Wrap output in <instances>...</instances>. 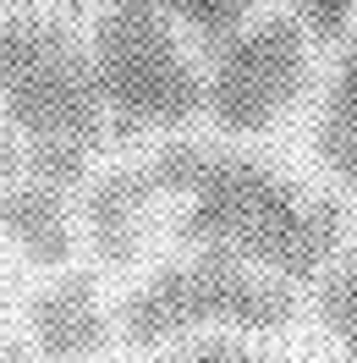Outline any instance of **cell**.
<instances>
[{"label":"cell","instance_id":"4fadbf2b","mask_svg":"<svg viewBox=\"0 0 357 363\" xmlns=\"http://www.w3.org/2000/svg\"><path fill=\"white\" fill-rule=\"evenodd\" d=\"M171 363H280L275 352H264V347H247L242 336H198V341H181L176 358Z\"/></svg>","mask_w":357,"mask_h":363},{"label":"cell","instance_id":"30bf717a","mask_svg":"<svg viewBox=\"0 0 357 363\" xmlns=\"http://www.w3.org/2000/svg\"><path fill=\"white\" fill-rule=\"evenodd\" d=\"M259 6H264V0H159V11L209 50L225 45L231 33H242V28L259 17Z\"/></svg>","mask_w":357,"mask_h":363},{"label":"cell","instance_id":"2e32d148","mask_svg":"<svg viewBox=\"0 0 357 363\" xmlns=\"http://www.w3.org/2000/svg\"><path fill=\"white\" fill-rule=\"evenodd\" d=\"M17 6H23V0H0V23H6V17L17 11Z\"/></svg>","mask_w":357,"mask_h":363},{"label":"cell","instance_id":"5bb4252c","mask_svg":"<svg viewBox=\"0 0 357 363\" xmlns=\"http://www.w3.org/2000/svg\"><path fill=\"white\" fill-rule=\"evenodd\" d=\"M291 6H297L291 17L308 28L313 39H324V45L346 39V28L357 23V0H291Z\"/></svg>","mask_w":357,"mask_h":363},{"label":"cell","instance_id":"9c48e42d","mask_svg":"<svg viewBox=\"0 0 357 363\" xmlns=\"http://www.w3.org/2000/svg\"><path fill=\"white\" fill-rule=\"evenodd\" d=\"M313 155L341 187H357V23L346 28V50L335 83L319 105V133H313Z\"/></svg>","mask_w":357,"mask_h":363},{"label":"cell","instance_id":"8fae6325","mask_svg":"<svg viewBox=\"0 0 357 363\" xmlns=\"http://www.w3.org/2000/svg\"><path fill=\"white\" fill-rule=\"evenodd\" d=\"M319 319L341 341V352L357 363V248L319 275Z\"/></svg>","mask_w":357,"mask_h":363},{"label":"cell","instance_id":"277c9868","mask_svg":"<svg viewBox=\"0 0 357 363\" xmlns=\"http://www.w3.org/2000/svg\"><path fill=\"white\" fill-rule=\"evenodd\" d=\"M0 116L23 143L67 138L94 149L110 127L89 50L33 11H11L0 23Z\"/></svg>","mask_w":357,"mask_h":363},{"label":"cell","instance_id":"8992f818","mask_svg":"<svg viewBox=\"0 0 357 363\" xmlns=\"http://www.w3.org/2000/svg\"><path fill=\"white\" fill-rule=\"evenodd\" d=\"M28 336L50 363H94L110 347V314L99 303V286L89 275H55L28 303Z\"/></svg>","mask_w":357,"mask_h":363},{"label":"cell","instance_id":"7c38bea8","mask_svg":"<svg viewBox=\"0 0 357 363\" xmlns=\"http://www.w3.org/2000/svg\"><path fill=\"white\" fill-rule=\"evenodd\" d=\"M89 143H67V138H45V143H23V177L45 182L55 193H72L89 182Z\"/></svg>","mask_w":357,"mask_h":363},{"label":"cell","instance_id":"52a82bcc","mask_svg":"<svg viewBox=\"0 0 357 363\" xmlns=\"http://www.w3.org/2000/svg\"><path fill=\"white\" fill-rule=\"evenodd\" d=\"M0 237L39 270H61L77 253V220L67 193H55L33 177H17L0 187Z\"/></svg>","mask_w":357,"mask_h":363},{"label":"cell","instance_id":"5b68a950","mask_svg":"<svg viewBox=\"0 0 357 363\" xmlns=\"http://www.w3.org/2000/svg\"><path fill=\"white\" fill-rule=\"evenodd\" d=\"M308 83L313 33L291 11H269L215 45V61L203 72V116L231 138L264 133L308 94Z\"/></svg>","mask_w":357,"mask_h":363},{"label":"cell","instance_id":"9a60e30c","mask_svg":"<svg viewBox=\"0 0 357 363\" xmlns=\"http://www.w3.org/2000/svg\"><path fill=\"white\" fill-rule=\"evenodd\" d=\"M17 177H23V138L11 127H0V187L17 182Z\"/></svg>","mask_w":357,"mask_h":363},{"label":"cell","instance_id":"6da1fadb","mask_svg":"<svg viewBox=\"0 0 357 363\" xmlns=\"http://www.w3.org/2000/svg\"><path fill=\"white\" fill-rule=\"evenodd\" d=\"M143 177L154 199H181V242L193 253H215L275 281L324 275L346 237V215L330 199H313L242 149L171 138L143 160Z\"/></svg>","mask_w":357,"mask_h":363},{"label":"cell","instance_id":"3957f363","mask_svg":"<svg viewBox=\"0 0 357 363\" xmlns=\"http://www.w3.org/2000/svg\"><path fill=\"white\" fill-rule=\"evenodd\" d=\"M89 61L110 121L127 133H176L203 116V72L159 0H105Z\"/></svg>","mask_w":357,"mask_h":363},{"label":"cell","instance_id":"e0dca14e","mask_svg":"<svg viewBox=\"0 0 357 363\" xmlns=\"http://www.w3.org/2000/svg\"><path fill=\"white\" fill-rule=\"evenodd\" d=\"M0 363H11V347H0Z\"/></svg>","mask_w":357,"mask_h":363},{"label":"cell","instance_id":"ba28073f","mask_svg":"<svg viewBox=\"0 0 357 363\" xmlns=\"http://www.w3.org/2000/svg\"><path fill=\"white\" fill-rule=\"evenodd\" d=\"M154 204V187L143 177V160L105 171L83 187V226H89V248L105 264H127L143 242V215Z\"/></svg>","mask_w":357,"mask_h":363},{"label":"cell","instance_id":"7a4b0ae2","mask_svg":"<svg viewBox=\"0 0 357 363\" xmlns=\"http://www.w3.org/2000/svg\"><path fill=\"white\" fill-rule=\"evenodd\" d=\"M297 303L291 286L264 270H247L215 253H193L176 264L143 275L121 303V336L132 347H171L193 330H225V336H264L291 325Z\"/></svg>","mask_w":357,"mask_h":363}]
</instances>
